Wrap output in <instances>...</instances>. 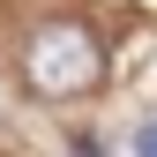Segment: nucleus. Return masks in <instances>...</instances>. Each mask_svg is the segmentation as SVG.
<instances>
[{
    "mask_svg": "<svg viewBox=\"0 0 157 157\" xmlns=\"http://www.w3.org/2000/svg\"><path fill=\"white\" fill-rule=\"evenodd\" d=\"M67 157H105V150H97V135H67Z\"/></svg>",
    "mask_w": 157,
    "mask_h": 157,
    "instance_id": "nucleus-2",
    "label": "nucleus"
},
{
    "mask_svg": "<svg viewBox=\"0 0 157 157\" xmlns=\"http://www.w3.org/2000/svg\"><path fill=\"white\" fill-rule=\"evenodd\" d=\"M23 75H30V90H45V97H82V90L105 82V45L90 37V23L45 15V23L23 30Z\"/></svg>",
    "mask_w": 157,
    "mask_h": 157,
    "instance_id": "nucleus-1",
    "label": "nucleus"
},
{
    "mask_svg": "<svg viewBox=\"0 0 157 157\" xmlns=\"http://www.w3.org/2000/svg\"><path fill=\"white\" fill-rule=\"evenodd\" d=\"M135 157H157V120H150V127H135Z\"/></svg>",
    "mask_w": 157,
    "mask_h": 157,
    "instance_id": "nucleus-3",
    "label": "nucleus"
}]
</instances>
